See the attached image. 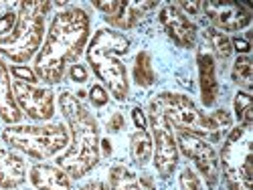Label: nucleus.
I'll use <instances>...</instances> for the list:
<instances>
[{
    "label": "nucleus",
    "instance_id": "nucleus-26",
    "mask_svg": "<svg viewBox=\"0 0 253 190\" xmlns=\"http://www.w3.org/2000/svg\"><path fill=\"white\" fill-rule=\"evenodd\" d=\"M110 99L108 95V89H103L101 85H93L91 91H89V101L95 105V108H101V105H105Z\"/></svg>",
    "mask_w": 253,
    "mask_h": 190
},
{
    "label": "nucleus",
    "instance_id": "nucleus-27",
    "mask_svg": "<svg viewBox=\"0 0 253 190\" xmlns=\"http://www.w3.org/2000/svg\"><path fill=\"white\" fill-rule=\"evenodd\" d=\"M10 73L16 77V81H25V83H31V85H35V81H37L35 71H31L27 67H12Z\"/></svg>",
    "mask_w": 253,
    "mask_h": 190
},
{
    "label": "nucleus",
    "instance_id": "nucleus-19",
    "mask_svg": "<svg viewBox=\"0 0 253 190\" xmlns=\"http://www.w3.org/2000/svg\"><path fill=\"white\" fill-rule=\"evenodd\" d=\"M152 136L148 134V130H138L132 134L130 138V152H132V160L138 166H146L152 158Z\"/></svg>",
    "mask_w": 253,
    "mask_h": 190
},
{
    "label": "nucleus",
    "instance_id": "nucleus-10",
    "mask_svg": "<svg viewBox=\"0 0 253 190\" xmlns=\"http://www.w3.org/2000/svg\"><path fill=\"white\" fill-rule=\"evenodd\" d=\"M12 93L18 110H23L31 119L47 121L55 115V95L51 89L37 87L25 81H14Z\"/></svg>",
    "mask_w": 253,
    "mask_h": 190
},
{
    "label": "nucleus",
    "instance_id": "nucleus-6",
    "mask_svg": "<svg viewBox=\"0 0 253 190\" xmlns=\"http://www.w3.org/2000/svg\"><path fill=\"white\" fill-rule=\"evenodd\" d=\"M251 146H253L251 125H243V123L231 130L227 140L223 142L219 166L223 168V176L229 190H253Z\"/></svg>",
    "mask_w": 253,
    "mask_h": 190
},
{
    "label": "nucleus",
    "instance_id": "nucleus-15",
    "mask_svg": "<svg viewBox=\"0 0 253 190\" xmlns=\"http://www.w3.org/2000/svg\"><path fill=\"white\" fill-rule=\"evenodd\" d=\"M29 176L37 190H71V178L59 166L35 164Z\"/></svg>",
    "mask_w": 253,
    "mask_h": 190
},
{
    "label": "nucleus",
    "instance_id": "nucleus-28",
    "mask_svg": "<svg viewBox=\"0 0 253 190\" xmlns=\"http://www.w3.org/2000/svg\"><path fill=\"white\" fill-rule=\"evenodd\" d=\"M120 2H122V0H108V2H99V0H95L93 6H95L97 10H101V12L105 14V18H108V16L116 14V10L120 8Z\"/></svg>",
    "mask_w": 253,
    "mask_h": 190
},
{
    "label": "nucleus",
    "instance_id": "nucleus-23",
    "mask_svg": "<svg viewBox=\"0 0 253 190\" xmlns=\"http://www.w3.org/2000/svg\"><path fill=\"white\" fill-rule=\"evenodd\" d=\"M207 37H209L211 47L215 49V53H217L219 59H229V57H231L233 45H231L229 37H225L221 31H215V29H209V31H207Z\"/></svg>",
    "mask_w": 253,
    "mask_h": 190
},
{
    "label": "nucleus",
    "instance_id": "nucleus-29",
    "mask_svg": "<svg viewBox=\"0 0 253 190\" xmlns=\"http://www.w3.org/2000/svg\"><path fill=\"white\" fill-rule=\"evenodd\" d=\"M69 77L75 83H85L87 81V69L83 65H79V63H73V65L69 67Z\"/></svg>",
    "mask_w": 253,
    "mask_h": 190
},
{
    "label": "nucleus",
    "instance_id": "nucleus-24",
    "mask_svg": "<svg viewBox=\"0 0 253 190\" xmlns=\"http://www.w3.org/2000/svg\"><path fill=\"white\" fill-rule=\"evenodd\" d=\"M178 182H180V190H203V182L193 168H184L180 172Z\"/></svg>",
    "mask_w": 253,
    "mask_h": 190
},
{
    "label": "nucleus",
    "instance_id": "nucleus-21",
    "mask_svg": "<svg viewBox=\"0 0 253 190\" xmlns=\"http://www.w3.org/2000/svg\"><path fill=\"white\" fill-rule=\"evenodd\" d=\"M233 81L237 83L239 87H243L247 93L253 89V65H251V59L247 55L237 57L235 65H233Z\"/></svg>",
    "mask_w": 253,
    "mask_h": 190
},
{
    "label": "nucleus",
    "instance_id": "nucleus-18",
    "mask_svg": "<svg viewBox=\"0 0 253 190\" xmlns=\"http://www.w3.org/2000/svg\"><path fill=\"white\" fill-rule=\"evenodd\" d=\"M0 117L6 123H16L20 119V110L14 101L12 83H10V71L6 63L0 59Z\"/></svg>",
    "mask_w": 253,
    "mask_h": 190
},
{
    "label": "nucleus",
    "instance_id": "nucleus-17",
    "mask_svg": "<svg viewBox=\"0 0 253 190\" xmlns=\"http://www.w3.org/2000/svg\"><path fill=\"white\" fill-rule=\"evenodd\" d=\"M110 190H156L154 178L138 174L128 166L118 164L110 170Z\"/></svg>",
    "mask_w": 253,
    "mask_h": 190
},
{
    "label": "nucleus",
    "instance_id": "nucleus-16",
    "mask_svg": "<svg viewBox=\"0 0 253 190\" xmlns=\"http://www.w3.org/2000/svg\"><path fill=\"white\" fill-rule=\"evenodd\" d=\"M27 180V164L18 154L0 150V188L14 190Z\"/></svg>",
    "mask_w": 253,
    "mask_h": 190
},
{
    "label": "nucleus",
    "instance_id": "nucleus-32",
    "mask_svg": "<svg viewBox=\"0 0 253 190\" xmlns=\"http://www.w3.org/2000/svg\"><path fill=\"white\" fill-rule=\"evenodd\" d=\"M132 117H134V123H136L138 130H146V128H148V123H146V115H144V112L140 108H134L132 110Z\"/></svg>",
    "mask_w": 253,
    "mask_h": 190
},
{
    "label": "nucleus",
    "instance_id": "nucleus-25",
    "mask_svg": "<svg viewBox=\"0 0 253 190\" xmlns=\"http://www.w3.org/2000/svg\"><path fill=\"white\" fill-rule=\"evenodd\" d=\"M14 23H16V12L14 10H6L2 16H0V38L14 29Z\"/></svg>",
    "mask_w": 253,
    "mask_h": 190
},
{
    "label": "nucleus",
    "instance_id": "nucleus-9",
    "mask_svg": "<svg viewBox=\"0 0 253 190\" xmlns=\"http://www.w3.org/2000/svg\"><path fill=\"white\" fill-rule=\"evenodd\" d=\"M152 125V146H154V166L162 178L172 176L178 164V146L172 128L160 115L148 114Z\"/></svg>",
    "mask_w": 253,
    "mask_h": 190
},
{
    "label": "nucleus",
    "instance_id": "nucleus-2",
    "mask_svg": "<svg viewBox=\"0 0 253 190\" xmlns=\"http://www.w3.org/2000/svg\"><path fill=\"white\" fill-rule=\"evenodd\" d=\"M59 108L71 130V144L67 152L57 158V166L67 172L69 178H83L99 162V125L91 112L69 91L59 95Z\"/></svg>",
    "mask_w": 253,
    "mask_h": 190
},
{
    "label": "nucleus",
    "instance_id": "nucleus-7",
    "mask_svg": "<svg viewBox=\"0 0 253 190\" xmlns=\"http://www.w3.org/2000/svg\"><path fill=\"white\" fill-rule=\"evenodd\" d=\"M148 114L160 115L170 128L176 132H191L201 138L211 140L209 132V117L197 110V105L182 93H160L156 95L150 105Z\"/></svg>",
    "mask_w": 253,
    "mask_h": 190
},
{
    "label": "nucleus",
    "instance_id": "nucleus-20",
    "mask_svg": "<svg viewBox=\"0 0 253 190\" xmlns=\"http://www.w3.org/2000/svg\"><path fill=\"white\" fill-rule=\"evenodd\" d=\"M134 81L138 83L140 87H150L152 83L156 81L154 67H152V57L146 51L136 55V61H134Z\"/></svg>",
    "mask_w": 253,
    "mask_h": 190
},
{
    "label": "nucleus",
    "instance_id": "nucleus-5",
    "mask_svg": "<svg viewBox=\"0 0 253 190\" xmlns=\"http://www.w3.org/2000/svg\"><path fill=\"white\" fill-rule=\"evenodd\" d=\"M2 140L29 158L45 160L69 146V130L61 123L10 125L2 132Z\"/></svg>",
    "mask_w": 253,
    "mask_h": 190
},
{
    "label": "nucleus",
    "instance_id": "nucleus-8",
    "mask_svg": "<svg viewBox=\"0 0 253 190\" xmlns=\"http://www.w3.org/2000/svg\"><path fill=\"white\" fill-rule=\"evenodd\" d=\"M174 138H176V146L180 148V152L197 166V170L203 174L209 188H215L221 176L219 156L215 152V148L205 138L191 134V132H176Z\"/></svg>",
    "mask_w": 253,
    "mask_h": 190
},
{
    "label": "nucleus",
    "instance_id": "nucleus-3",
    "mask_svg": "<svg viewBox=\"0 0 253 190\" xmlns=\"http://www.w3.org/2000/svg\"><path fill=\"white\" fill-rule=\"evenodd\" d=\"M128 49L130 40L114 29H99L87 47V63L91 65L95 77L118 101H126L130 93L126 65L124 61H120V57L128 53Z\"/></svg>",
    "mask_w": 253,
    "mask_h": 190
},
{
    "label": "nucleus",
    "instance_id": "nucleus-34",
    "mask_svg": "<svg viewBox=\"0 0 253 190\" xmlns=\"http://www.w3.org/2000/svg\"><path fill=\"white\" fill-rule=\"evenodd\" d=\"M231 45H233L239 53H249V43H247V40L245 38H235V40H231Z\"/></svg>",
    "mask_w": 253,
    "mask_h": 190
},
{
    "label": "nucleus",
    "instance_id": "nucleus-30",
    "mask_svg": "<svg viewBox=\"0 0 253 190\" xmlns=\"http://www.w3.org/2000/svg\"><path fill=\"white\" fill-rule=\"evenodd\" d=\"M122 128H124V115H122L120 112H116V114L110 117V121H108V132L116 134V132H120Z\"/></svg>",
    "mask_w": 253,
    "mask_h": 190
},
{
    "label": "nucleus",
    "instance_id": "nucleus-22",
    "mask_svg": "<svg viewBox=\"0 0 253 190\" xmlns=\"http://www.w3.org/2000/svg\"><path fill=\"white\" fill-rule=\"evenodd\" d=\"M233 108H235V115H237L239 123H243V125H251L253 123V99H251V95L247 91H239L235 95Z\"/></svg>",
    "mask_w": 253,
    "mask_h": 190
},
{
    "label": "nucleus",
    "instance_id": "nucleus-4",
    "mask_svg": "<svg viewBox=\"0 0 253 190\" xmlns=\"http://www.w3.org/2000/svg\"><path fill=\"white\" fill-rule=\"evenodd\" d=\"M14 29L0 38V53L14 63H27L39 51L45 35V14L53 2H20Z\"/></svg>",
    "mask_w": 253,
    "mask_h": 190
},
{
    "label": "nucleus",
    "instance_id": "nucleus-11",
    "mask_svg": "<svg viewBox=\"0 0 253 190\" xmlns=\"http://www.w3.org/2000/svg\"><path fill=\"white\" fill-rule=\"evenodd\" d=\"M203 10L207 12L209 20L213 23L215 31L237 33L251 23V10L239 2H203Z\"/></svg>",
    "mask_w": 253,
    "mask_h": 190
},
{
    "label": "nucleus",
    "instance_id": "nucleus-14",
    "mask_svg": "<svg viewBox=\"0 0 253 190\" xmlns=\"http://www.w3.org/2000/svg\"><path fill=\"white\" fill-rule=\"evenodd\" d=\"M199 65V85H201V99L207 108H213L219 97V79H217V67L213 55L201 51L197 55Z\"/></svg>",
    "mask_w": 253,
    "mask_h": 190
},
{
    "label": "nucleus",
    "instance_id": "nucleus-12",
    "mask_svg": "<svg viewBox=\"0 0 253 190\" xmlns=\"http://www.w3.org/2000/svg\"><path fill=\"white\" fill-rule=\"evenodd\" d=\"M160 23L174 43L182 49H193L197 43V27L188 20V16L172 2L160 10Z\"/></svg>",
    "mask_w": 253,
    "mask_h": 190
},
{
    "label": "nucleus",
    "instance_id": "nucleus-33",
    "mask_svg": "<svg viewBox=\"0 0 253 190\" xmlns=\"http://www.w3.org/2000/svg\"><path fill=\"white\" fill-rule=\"evenodd\" d=\"M79 190H110V186L105 182H101V180H91L87 184H83Z\"/></svg>",
    "mask_w": 253,
    "mask_h": 190
},
{
    "label": "nucleus",
    "instance_id": "nucleus-13",
    "mask_svg": "<svg viewBox=\"0 0 253 190\" xmlns=\"http://www.w3.org/2000/svg\"><path fill=\"white\" fill-rule=\"evenodd\" d=\"M152 8H156V2H148V0H122L116 14L108 16L105 20L114 29L128 31V29H134Z\"/></svg>",
    "mask_w": 253,
    "mask_h": 190
},
{
    "label": "nucleus",
    "instance_id": "nucleus-31",
    "mask_svg": "<svg viewBox=\"0 0 253 190\" xmlns=\"http://www.w3.org/2000/svg\"><path fill=\"white\" fill-rule=\"evenodd\" d=\"M182 12H188V14H199L203 10V2H174Z\"/></svg>",
    "mask_w": 253,
    "mask_h": 190
},
{
    "label": "nucleus",
    "instance_id": "nucleus-1",
    "mask_svg": "<svg viewBox=\"0 0 253 190\" xmlns=\"http://www.w3.org/2000/svg\"><path fill=\"white\" fill-rule=\"evenodd\" d=\"M91 20L83 8H65L55 14L47 38L35 59V75L43 83L55 85L65 75L67 65L81 57L89 38Z\"/></svg>",
    "mask_w": 253,
    "mask_h": 190
}]
</instances>
